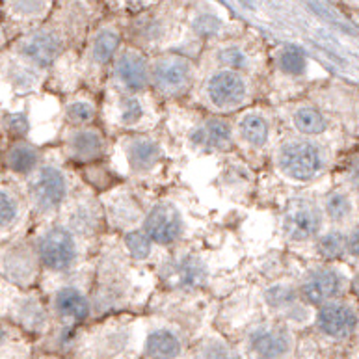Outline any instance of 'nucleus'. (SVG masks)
Returning a JSON list of instances; mask_svg holds the SVG:
<instances>
[{"instance_id":"nucleus-32","label":"nucleus","mask_w":359,"mask_h":359,"mask_svg":"<svg viewBox=\"0 0 359 359\" xmlns=\"http://www.w3.org/2000/svg\"><path fill=\"white\" fill-rule=\"evenodd\" d=\"M220 60L222 64L229 65L231 71L235 69H242V67H246L248 60H246V54L238 50V48H224L220 54Z\"/></svg>"},{"instance_id":"nucleus-29","label":"nucleus","mask_w":359,"mask_h":359,"mask_svg":"<svg viewBox=\"0 0 359 359\" xmlns=\"http://www.w3.org/2000/svg\"><path fill=\"white\" fill-rule=\"evenodd\" d=\"M318 248H320V253L324 257L335 259L343 255L344 248H346V241H344V236L341 233L333 231V233H327L326 236H322Z\"/></svg>"},{"instance_id":"nucleus-30","label":"nucleus","mask_w":359,"mask_h":359,"mask_svg":"<svg viewBox=\"0 0 359 359\" xmlns=\"http://www.w3.org/2000/svg\"><path fill=\"white\" fill-rule=\"evenodd\" d=\"M67 118L73 121V123H90L93 116H95V110L91 107L90 102H84V101H76V102H71L67 110Z\"/></svg>"},{"instance_id":"nucleus-13","label":"nucleus","mask_w":359,"mask_h":359,"mask_svg":"<svg viewBox=\"0 0 359 359\" xmlns=\"http://www.w3.org/2000/svg\"><path fill=\"white\" fill-rule=\"evenodd\" d=\"M252 350L261 359L281 358L289 350V335L281 330H261L252 337Z\"/></svg>"},{"instance_id":"nucleus-12","label":"nucleus","mask_w":359,"mask_h":359,"mask_svg":"<svg viewBox=\"0 0 359 359\" xmlns=\"http://www.w3.org/2000/svg\"><path fill=\"white\" fill-rule=\"evenodd\" d=\"M6 168L17 175H32L39 168V153L38 149L25 140L17 138L4 153Z\"/></svg>"},{"instance_id":"nucleus-34","label":"nucleus","mask_w":359,"mask_h":359,"mask_svg":"<svg viewBox=\"0 0 359 359\" xmlns=\"http://www.w3.org/2000/svg\"><path fill=\"white\" fill-rule=\"evenodd\" d=\"M196 28H198L201 34H215L218 28H220V22L216 21L215 17H201L198 22H196Z\"/></svg>"},{"instance_id":"nucleus-10","label":"nucleus","mask_w":359,"mask_h":359,"mask_svg":"<svg viewBox=\"0 0 359 359\" xmlns=\"http://www.w3.org/2000/svg\"><path fill=\"white\" fill-rule=\"evenodd\" d=\"M318 326L332 337H346L355 327V315L343 304H327L318 313Z\"/></svg>"},{"instance_id":"nucleus-3","label":"nucleus","mask_w":359,"mask_h":359,"mask_svg":"<svg viewBox=\"0 0 359 359\" xmlns=\"http://www.w3.org/2000/svg\"><path fill=\"white\" fill-rule=\"evenodd\" d=\"M38 255L47 269H69L76 257L75 238L65 227H53L45 231L43 236L39 238Z\"/></svg>"},{"instance_id":"nucleus-14","label":"nucleus","mask_w":359,"mask_h":359,"mask_svg":"<svg viewBox=\"0 0 359 359\" xmlns=\"http://www.w3.org/2000/svg\"><path fill=\"white\" fill-rule=\"evenodd\" d=\"M0 269H2V273H6L13 281H25L32 276V253L21 246L10 248L0 259Z\"/></svg>"},{"instance_id":"nucleus-31","label":"nucleus","mask_w":359,"mask_h":359,"mask_svg":"<svg viewBox=\"0 0 359 359\" xmlns=\"http://www.w3.org/2000/svg\"><path fill=\"white\" fill-rule=\"evenodd\" d=\"M196 359H238L229 346L222 343H209L199 350Z\"/></svg>"},{"instance_id":"nucleus-16","label":"nucleus","mask_w":359,"mask_h":359,"mask_svg":"<svg viewBox=\"0 0 359 359\" xmlns=\"http://www.w3.org/2000/svg\"><path fill=\"white\" fill-rule=\"evenodd\" d=\"M170 278L177 287H199L205 281V266L194 257H184L173 264Z\"/></svg>"},{"instance_id":"nucleus-9","label":"nucleus","mask_w":359,"mask_h":359,"mask_svg":"<svg viewBox=\"0 0 359 359\" xmlns=\"http://www.w3.org/2000/svg\"><path fill=\"white\" fill-rule=\"evenodd\" d=\"M341 289V278L337 272L330 269H322L313 272L302 285V296L309 304H324L337 294Z\"/></svg>"},{"instance_id":"nucleus-18","label":"nucleus","mask_w":359,"mask_h":359,"mask_svg":"<svg viewBox=\"0 0 359 359\" xmlns=\"http://www.w3.org/2000/svg\"><path fill=\"white\" fill-rule=\"evenodd\" d=\"M145 348H147V355L153 359H173L181 352V343L172 332L158 330L151 333Z\"/></svg>"},{"instance_id":"nucleus-6","label":"nucleus","mask_w":359,"mask_h":359,"mask_svg":"<svg viewBox=\"0 0 359 359\" xmlns=\"http://www.w3.org/2000/svg\"><path fill=\"white\" fill-rule=\"evenodd\" d=\"M145 235L158 244H172L181 236L182 220L179 212L170 205H156L144 224Z\"/></svg>"},{"instance_id":"nucleus-28","label":"nucleus","mask_w":359,"mask_h":359,"mask_svg":"<svg viewBox=\"0 0 359 359\" xmlns=\"http://www.w3.org/2000/svg\"><path fill=\"white\" fill-rule=\"evenodd\" d=\"M326 210L330 218H333V220H344L350 215V210H352V203H350L346 194L335 192L327 198Z\"/></svg>"},{"instance_id":"nucleus-33","label":"nucleus","mask_w":359,"mask_h":359,"mask_svg":"<svg viewBox=\"0 0 359 359\" xmlns=\"http://www.w3.org/2000/svg\"><path fill=\"white\" fill-rule=\"evenodd\" d=\"M269 302L272 306H281V304L292 302V290H290L289 287L278 285V287H273L272 290H269Z\"/></svg>"},{"instance_id":"nucleus-24","label":"nucleus","mask_w":359,"mask_h":359,"mask_svg":"<svg viewBox=\"0 0 359 359\" xmlns=\"http://www.w3.org/2000/svg\"><path fill=\"white\" fill-rule=\"evenodd\" d=\"M294 125L304 135H320L326 129V121L322 118V114L311 107L300 108L294 114Z\"/></svg>"},{"instance_id":"nucleus-4","label":"nucleus","mask_w":359,"mask_h":359,"mask_svg":"<svg viewBox=\"0 0 359 359\" xmlns=\"http://www.w3.org/2000/svg\"><path fill=\"white\" fill-rule=\"evenodd\" d=\"M17 54L21 56L25 64L34 67H47L58 58L60 39L50 32H36L22 38L17 45Z\"/></svg>"},{"instance_id":"nucleus-35","label":"nucleus","mask_w":359,"mask_h":359,"mask_svg":"<svg viewBox=\"0 0 359 359\" xmlns=\"http://www.w3.org/2000/svg\"><path fill=\"white\" fill-rule=\"evenodd\" d=\"M350 252L359 257V229L355 231L354 235H352V238H350Z\"/></svg>"},{"instance_id":"nucleus-36","label":"nucleus","mask_w":359,"mask_h":359,"mask_svg":"<svg viewBox=\"0 0 359 359\" xmlns=\"http://www.w3.org/2000/svg\"><path fill=\"white\" fill-rule=\"evenodd\" d=\"M355 290H358V292H359V276H358V278H355Z\"/></svg>"},{"instance_id":"nucleus-15","label":"nucleus","mask_w":359,"mask_h":359,"mask_svg":"<svg viewBox=\"0 0 359 359\" xmlns=\"http://www.w3.org/2000/svg\"><path fill=\"white\" fill-rule=\"evenodd\" d=\"M54 307L56 313L69 320H84L90 313L88 300L73 287H64L58 290V294L54 298Z\"/></svg>"},{"instance_id":"nucleus-20","label":"nucleus","mask_w":359,"mask_h":359,"mask_svg":"<svg viewBox=\"0 0 359 359\" xmlns=\"http://www.w3.org/2000/svg\"><path fill=\"white\" fill-rule=\"evenodd\" d=\"M241 135L253 147H263L269 140V123L259 114H246L241 119Z\"/></svg>"},{"instance_id":"nucleus-17","label":"nucleus","mask_w":359,"mask_h":359,"mask_svg":"<svg viewBox=\"0 0 359 359\" xmlns=\"http://www.w3.org/2000/svg\"><path fill=\"white\" fill-rule=\"evenodd\" d=\"M21 201L10 188L0 184V235L11 233L21 222Z\"/></svg>"},{"instance_id":"nucleus-2","label":"nucleus","mask_w":359,"mask_h":359,"mask_svg":"<svg viewBox=\"0 0 359 359\" xmlns=\"http://www.w3.org/2000/svg\"><path fill=\"white\" fill-rule=\"evenodd\" d=\"M320 166V151L311 142H290L279 151V168L296 181L313 179Z\"/></svg>"},{"instance_id":"nucleus-5","label":"nucleus","mask_w":359,"mask_h":359,"mask_svg":"<svg viewBox=\"0 0 359 359\" xmlns=\"http://www.w3.org/2000/svg\"><path fill=\"white\" fill-rule=\"evenodd\" d=\"M210 102L218 108H235L246 97V84L236 71L225 69L216 73L207 86Z\"/></svg>"},{"instance_id":"nucleus-23","label":"nucleus","mask_w":359,"mask_h":359,"mask_svg":"<svg viewBox=\"0 0 359 359\" xmlns=\"http://www.w3.org/2000/svg\"><path fill=\"white\" fill-rule=\"evenodd\" d=\"M119 48V36L114 30H104L95 38L93 41V48H91V54H93V60L97 64H108L110 60L116 56Z\"/></svg>"},{"instance_id":"nucleus-22","label":"nucleus","mask_w":359,"mask_h":359,"mask_svg":"<svg viewBox=\"0 0 359 359\" xmlns=\"http://www.w3.org/2000/svg\"><path fill=\"white\" fill-rule=\"evenodd\" d=\"M71 151L82 161H90L93 156H99L102 151L101 136L93 130H79L71 138Z\"/></svg>"},{"instance_id":"nucleus-25","label":"nucleus","mask_w":359,"mask_h":359,"mask_svg":"<svg viewBox=\"0 0 359 359\" xmlns=\"http://www.w3.org/2000/svg\"><path fill=\"white\" fill-rule=\"evenodd\" d=\"M279 67L289 75H300L306 69V56L296 47H287L279 54Z\"/></svg>"},{"instance_id":"nucleus-1","label":"nucleus","mask_w":359,"mask_h":359,"mask_svg":"<svg viewBox=\"0 0 359 359\" xmlns=\"http://www.w3.org/2000/svg\"><path fill=\"white\" fill-rule=\"evenodd\" d=\"M67 194L64 173L54 166H41L30 175L28 181V198L34 209L39 212H50L58 209Z\"/></svg>"},{"instance_id":"nucleus-26","label":"nucleus","mask_w":359,"mask_h":359,"mask_svg":"<svg viewBox=\"0 0 359 359\" xmlns=\"http://www.w3.org/2000/svg\"><path fill=\"white\" fill-rule=\"evenodd\" d=\"M144 118V107L136 97H125L119 102V121L123 125H135Z\"/></svg>"},{"instance_id":"nucleus-19","label":"nucleus","mask_w":359,"mask_h":359,"mask_svg":"<svg viewBox=\"0 0 359 359\" xmlns=\"http://www.w3.org/2000/svg\"><path fill=\"white\" fill-rule=\"evenodd\" d=\"M161 158V147L153 140L140 138L129 145V161L135 170H149Z\"/></svg>"},{"instance_id":"nucleus-21","label":"nucleus","mask_w":359,"mask_h":359,"mask_svg":"<svg viewBox=\"0 0 359 359\" xmlns=\"http://www.w3.org/2000/svg\"><path fill=\"white\" fill-rule=\"evenodd\" d=\"M231 138L229 125L222 119H212L205 125L203 129L198 130V135L194 136V142L205 147H224Z\"/></svg>"},{"instance_id":"nucleus-7","label":"nucleus","mask_w":359,"mask_h":359,"mask_svg":"<svg viewBox=\"0 0 359 359\" xmlns=\"http://www.w3.org/2000/svg\"><path fill=\"white\" fill-rule=\"evenodd\" d=\"M153 81L164 93H181L192 81V67L187 60L177 56L162 58L155 64Z\"/></svg>"},{"instance_id":"nucleus-8","label":"nucleus","mask_w":359,"mask_h":359,"mask_svg":"<svg viewBox=\"0 0 359 359\" xmlns=\"http://www.w3.org/2000/svg\"><path fill=\"white\" fill-rule=\"evenodd\" d=\"M320 229V215L307 201H294L285 216V233L292 241H306Z\"/></svg>"},{"instance_id":"nucleus-11","label":"nucleus","mask_w":359,"mask_h":359,"mask_svg":"<svg viewBox=\"0 0 359 359\" xmlns=\"http://www.w3.org/2000/svg\"><path fill=\"white\" fill-rule=\"evenodd\" d=\"M116 75H118L119 82L130 91L144 90L149 82V71H147L145 60L133 50L119 56L118 64H116Z\"/></svg>"},{"instance_id":"nucleus-27","label":"nucleus","mask_w":359,"mask_h":359,"mask_svg":"<svg viewBox=\"0 0 359 359\" xmlns=\"http://www.w3.org/2000/svg\"><path fill=\"white\" fill-rule=\"evenodd\" d=\"M125 244L127 250L133 253V257L136 259H145L149 257L151 253V238L145 235V231H133L129 235L125 236Z\"/></svg>"}]
</instances>
